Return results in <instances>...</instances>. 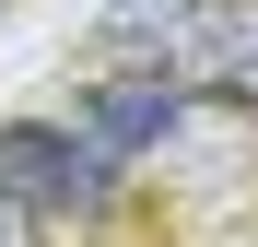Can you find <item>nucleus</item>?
Returning a JSON list of instances; mask_svg holds the SVG:
<instances>
[{"mask_svg": "<svg viewBox=\"0 0 258 247\" xmlns=\"http://www.w3.org/2000/svg\"><path fill=\"white\" fill-rule=\"evenodd\" d=\"M106 47H153L176 94H258V0H106Z\"/></svg>", "mask_w": 258, "mask_h": 247, "instance_id": "1", "label": "nucleus"}, {"mask_svg": "<svg viewBox=\"0 0 258 247\" xmlns=\"http://www.w3.org/2000/svg\"><path fill=\"white\" fill-rule=\"evenodd\" d=\"M117 165L82 141V130H47V118H12L0 130V200L12 212H94Z\"/></svg>", "mask_w": 258, "mask_h": 247, "instance_id": "2", "label": "nucleus"}, {"mask_svg": "<svg viewBox=\"0 0 258 247\" xmlns=\"http://www.w3.org/2000/svg\"><path fill=\"white\" fill-rule=\"evenodd\" d=\"M176 82H164V71H141V82H106V94H94V118H82V141H94L106 165L117 153H141V141H164V130H176Z\"/></svg>", "mask_w": 258, "mask_h": 247, "instance_id": "3", "label": "nucleus"}, {"mask_svg": "<svg viewBox=\"0 0 258 247\" xmlns=\"http://www.w3.org/2000/svg\"><path fill=\"white\" fill-rule=\"evenodd\" d=\"M0 247H35V212H12V200H0Z\"/></svg>", "mask_w": 258, "mask_h": 247, "instance_id": "4", "label": "nucleus"}]
</instances>
